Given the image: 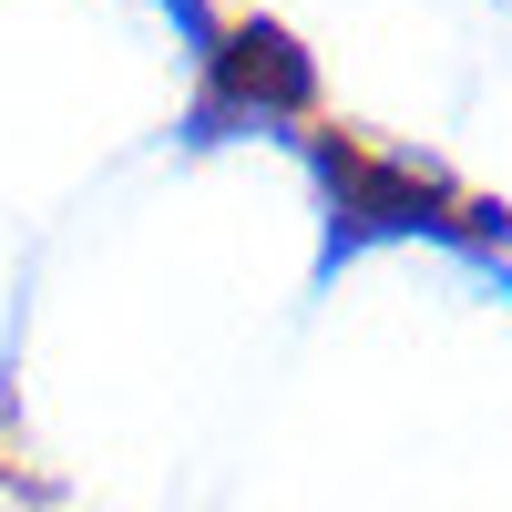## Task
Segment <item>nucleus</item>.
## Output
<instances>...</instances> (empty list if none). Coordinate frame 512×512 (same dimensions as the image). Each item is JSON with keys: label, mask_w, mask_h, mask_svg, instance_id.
Wrapping results in <instances>:
<instances>
[{"label": "nucleus", "mask_w": 512, "mask_h": 512, "mask_svg": "<svg viewBox=\"0 0 512 512\" xmlns=\"http://www.w3.org/2000/svg\"><path fill=\"white\" fill-rule=\"evenodd\" d=\"M318 103V62L297 52V31L277 21H236L205 41V103H195V144H216V123H246V134H287Z\"/></svg>", "instance_id": "2"}, {"label": "nucleus", "mask_w": 512, "mask_h": 512, "mask_svg": "<svg viewBox=\"0 0 512 512\" xmlns=\"http://www.w3.org/2000/svg\"><path fill=\"white\" fill-rule=\"evenodd\" d=\"M318 175H328V267L359 256L379 236H461V246H492L512 236L502 205H461L431 164H400V154H349V144H318Z\"/></svg>", "instance_id": "1"}]
</instances>
